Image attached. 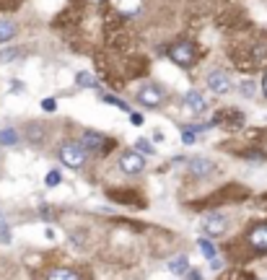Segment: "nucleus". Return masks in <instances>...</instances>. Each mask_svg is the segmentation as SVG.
<instances>
[{
  "instance_id": "obj_1",
  "label": "nucleus",
  "mask_w": 267,
  "mask_h": 280,
  "mask_svg": "<svg viewBox=\"0 0 267 280\" xmlns=\"http://www.w3.org/2000/svg\"><path fill=\"white\" fill-rule=\"evenodd\" d=\"M86 153L88 151L83 148V143H65L60 148V161L70 169H80L86 164Z\"/></svg>"
},
{
  "instance_id": "obj_2",
  "label": "nucleus",
  "mask_w": 267,
  "mask_h": 280,
  "mask_svg": "<svg viewBox=\"0 0 267 280\" xmlns=\"http://www.w3.org/2000/svg\"><path fill=\"white\" fill-rule=\"evenodd\" d=\"M169 57L177 62V65L189 68L192 60H195V50H192L189 42H179V44H174V47H169Z\"/></svg>"
},
{
  "instance_id": "obj_3",
  "label": "nucleus",
  "mask_w": 267,
  "mask_h": 280,
  "mask_svg": "<svg viewBox=\"0 0 267 280\" xmlns=\"http://www.w3.org/2000/svg\"><path fill=\"white\" fill-rule=\"evenodd\" d=\"M226 226H228L226 215H205L202 223H200V229H202V233H208V236L213 239V236H223Z\"/></svg>"
},
{
  "instance_id": "obj_4",
  "label": "nucleus",
  "mask_w": 267,
  "mask_h": 280,
  "mask_svg": "<svg viewBox=\"0 0 267 280\" xmlns=\"http://www.w3.org/2000/svg\"><path fill=\"white\" fill-rule=\"evenodd\" d=\"M161 102H163V91H161L159 86H153V83L143 86L140 91H137V104L148 106V109H153V106H159Z\"/></svg>"
},
{
  "instance_id": "obj_5",
  "label": "nucleus",
  "mask_w": 267,
  "mask_h": 280,
  "mask_svg": "<svg viewBox=\"0 0 267 280\" xmlns=\"http://www.w3.org/2000/svg\"><path fill=\"white\" fill-rule=\"evenodd\" d=\"M119 169L127 171V174H140V171L145 169L143 153H133V151L122 153V158H119Z\"/></svg>"
},
{
  "instance_id": "obj_6",
  "label": "nucleus",
  "mask_w": 267,
  "mask_h": 280,
  "mask_svg": "<svg viewBox=\"0 0 267 280\" xmlns=\"http://www.w3.org/2000/svg\"><path fill=\"white\" fill-rule=\"evenodd\" d=\"M80 143H83L86 151H96V153H104L107 146H109L104 135H99V132H94V130H86L83 138H80Z\"/></svg>"
},
{
  "instance_id": "obj_7",
  "label": "nucleus",
  "mask_w": 267,
  "mask_h": 280,
  "mask_svg": "<svg viewBox=\"0 0 267 280\" xmlns=\"http://www.w3.org/2000/svg\"><path fill=\"white\" fill-rule=\"evenodd\" d=\"M208 88L213 94H228L231 91V78L226 73H220V70H215V73L208 76Z\"/></svg>"
},
{
  "instance_id": "obj_8",
  "label": "nucleus",
  "mask_w": 267,
  "mask_h": 280,
  "mask_svg": "<svg viewBox=\"0 0 267 280\" xmlns=\"http://www.w3.org/2000/svg\"><path fill=\"white\" fill-rule=\"evenodd\" d=\"M213 161H208V158H189V164H187V171L192 177H197V179H202V177H210L213 174Z\"/></svg>"
},
{
  "instance_id": "obj_9",
  "label": "nucleus",
  "mask_w": 267,
  "mask_h": 280,
  "mask_svg": "<svg viewBox=\"0 0 267 280\" xmlns=\"http://www.w3.org/2000/svg\"><path fill=\"white\" fill-rule=\"evenodd\" d=\"M249 244L260 252H267V223H260L249 231Z\"/></svg>"
},
{
  "instance_id": "obj_10",
  "label": "nucleus",
  "mask_w": 267,
  "mask_h": 280,
  "mask_svg": "<svg viewBox=\"0 0 267 280\" xmlns=\"http://www.w3.org/2000/svg\"><path fill=\"white\" fill-rule=\"evenodd\" d=\"M184 104H187V109H189V112H195V114L205 112V99H202L197 91H189L187 96H184Z\"/></svg>"
},
{
  "instance_id": "obj_11",
  "label": "nucleus",
  "mask_w": 267,
  "mask_h": 280,
  "mask_svg": "<svg viewBox=\"0 0 267 280\" xmlns=\"http://www.w3.org/2000/svg\"><path fill=\"white\" fill-rule=\"evenodd\" d=\"M16 24L13 21H0V44L3 42H11L13 37H16Z\"/></svg>"
},
{
  "instance_id": "obj_12",
  "label": "nucleus",
  "mask_w": 267,
  "mask_h": 280,
  "mask_svg": "<svg viewBox=\"0 0 267 280\" xmlns=\"http://www.w3.org/2000/svg\"><path fill=\"white\" fill-rule=\"evenodd\" d=\"M187 267H189V262H187V257H184V255H179V257L169 259V270H171L174 275H182V273H187Z\"/></svg>"
},
{
  "instance_id": "obj_13",
  "label": "nucleus",
  "mask_w": 267,
  "mask_h": 280,
  "mask_svg": "<svg viewBox=\"0 0 267 280\" xmlns=\"http://www.w3.org/2000/svg\"><path fill=\"white\" fill-rule=\"evenodd\" d=\"M16 143H18V132L13 127L0 130V146H16Z\"/></svg>"
},
{
  "instance_id": "obj_14",
  "label": "nucleus",
  "mask_w": 267,
  "mask_h": 280,
  "mask_svg": "<svg viewBox=\"0 0 267 280\" xmlns=\"http://www.w3.org/2000/svg\"><path fill=\"white\" fill-rule=\"evenodd\" d=\"M47 280H78V275L73 270H52Z\"/></svg>"
},
{
  "instance_id": "obj_15",
  "label": "nucleus",
  "mask_w": 267,
  "mask_h": 280,
  "mask_svg": "<svg viewBox=\"0 0 267 280\" xmlns=\"http://www.w3.org/2000/svg\"><path fill=\"white\" fill-rule=\"evenodd\" d=\"M26 138H29L31 143H39V140L44 138V132H42V127H39L36 122H31V125H29V130H26Z\"/></svg>"
},
{
  "instance_id": "obj_16",
  "label": "nucleus",
  "mask_w": 267,
  "mask_h": 280,
  "mask_svg": "<svg viewBox=\"0 0 267 280\" xmlns=\"http://www.w3.org/2000/svg\"><path fill=\"white\" fill-rule=\"evenodd\" d=\"M76 83H78L80 88H91V86H94V76L86 73V70H80V73L76 76Z\"/></svg>"
},
{
  "instance_id": "obj_17",
  "label": "nucleus",
  "mask_w": 267,
  "mask_h": 280,
  "mask_svg": "<svg viewBox=\"0 0 267 280\" xmlns=\"http://www.w3.org/2000/svg\"><path fill=\"white\" fill-rule=\"evenodd\" d=\"M200 249H202V255H205V259H215V255H218L215 247L208 239H200Z\"/></svg>"
},
{
  "instance_id": "obj_18",
  "label": "nucleus",
  "mask_w": 267,
  "mask_h": 280,
  "mask_svg": "<svg viewBox=\"0 0 267 280\" xmlns=\"http://www.w3.org/2000/svg\"><path fill=\"white\" fill-rule=\"evenodd\" d=\"M135 148L137 151H140L143 153V156H145V153H148V156H153V143H148V140H145V138H140V140H135Z\"/></svg>"
},
{
  "instance_id": "obj_19",
  "label": "nucleus",
  "mask_w": 267,
  "mask_h": 280,
  "mask_svg": "<svg viewBox=\"0 0 267 280\" xmlns=\"http://www.w3.org/2000/svg\"><path fill=\"white\" fill-rule=\"evenodd\" d=\"M254 94H257L254 80H244V83H241V96H246V99H254Z\"/></svg>"
},
{
  "instance_id": "obj_20",
  "label": "nucleus",
  "mask_w": 267,
  "mask_h": 280,
  "mask_svg": "<svg viewBox=\"0 0 267 280\" xmlns=\"http://www.w3.org/2000/svg\"><path fill=\"white\" fill-rule=\"evenodd\" d=\"M101 99H104L107 104H114L117 109H122V112H130V106H127V104L122 102V99H117V96H101Z\"/></svg>"
},
{
  "instance_id": "obj_21",
  "label": "nucleus",
  "mask_w": 267,
  "mask_h": 280,
  "mask_svg": "<svg viewBox=\"0 0 267 280\" xmlns=\"http://www.w3.org/2000/svg\"><path fill=\"white\" fill-rule=\"evenodd\" d=\"M60 171H50V174H47V179H44V184H47V187H57L60 184Z\"/></svg>"
},
{
  "instance_id": "obj_22",
  "label": "nucleus",
  "mask_w": 267,
  "mask_h": 280,
  "mask_svg": "<svg viewBox=\"0 0 267 280\" xmlns=\"http://www.w3.org/2000/svg\"><path fill=\"white\" fill-rule=\"evenodd\" d=\"M42 109L47 112V114L57 112V102H54V99H42Z\"/></svg>"
},
{
  "instance_id": "obj_23",
  "label": "nucleus",
  "mask_w": 267,
  "mask_h": 280,
  "mask_svg": "<svg viewBox=\"0 0 267 280\" xmlns=\"http://www.w3.org/2000/svg\"><path fill=\"white\" fill-rule=\"evenodd\" d=\"M182 143H184V146H192V143H195V132H189L187 127H184L182 130Z\"/></svg>"
},
{
  "instance_id": "obj_24",
  "label": "nucleus",
  "mask_w": 267,
  "mask_h": 280,
  "mask_svg": "<svg viewBox=\"0 0 267 280\" xmlns=\"http://www.w3.org/2000/svg\"><path fill=\"white\" fill-rule=\"evenodd\" d=\"M0 241L11 244V231H8V226H3V223H0Z\"/></svg>"
},
{
  "instance_id": "obj_25",
  "label": "nucleus",
  "mask_w": 267,
  "mask_h": 280,
  "mask_svg": "<svg viewBox=\"0 0 267 280\" xmlns=\"http://www.w3.org/2000/svg\"><path fill=\"white\" fill-rule=\"evenodd\" d=\"M130 120H133V125H143V117H140V114H133Z\"/></svg>"
},
{
  "instance_id": "obj_26",
  "label": "nucleus",
  "mask_w": 267,
  "mask_h": 280,
  "mask_svg": "<svg viewBox=\"0 0 267 280\" xmlns=\"http://www.w3.org/2000/svg\"><path fill=\"white\" fill-rule=\"evenodd\" d=\"M189 280H202V275L197 273V270H192V273H189Z\"/></svg>"
},
{
  "instance_id": "obj_27",
  "label": "nucleus",
  "mask_w": 267,
  "mask_h": 280,
  "mask_svg": "<svg viewBox=\"0 0 267 280\" xmlns=\"http://www.w3.org/2000/svg\"><path fill=\"white\" fill-rule=\"evenodd\" d=\"M262 88H265V96H267V76H265V80H262Z\"/></svg>"
},
{
  "instance_id": "obj_28",
  "label": "nucleus",
  "mask_w": 267,
  "mask_h": 280,
  "mask_svg": "<svg viewBox=\"0 0 267 280\" xmlns=\"http://www.w3.org/2000/svg\"><path fill=\"white\" fill-rule=\"evenodd\" d=\"M0 223H3V205H0Z\"/></svg>"
}]
</instances>
